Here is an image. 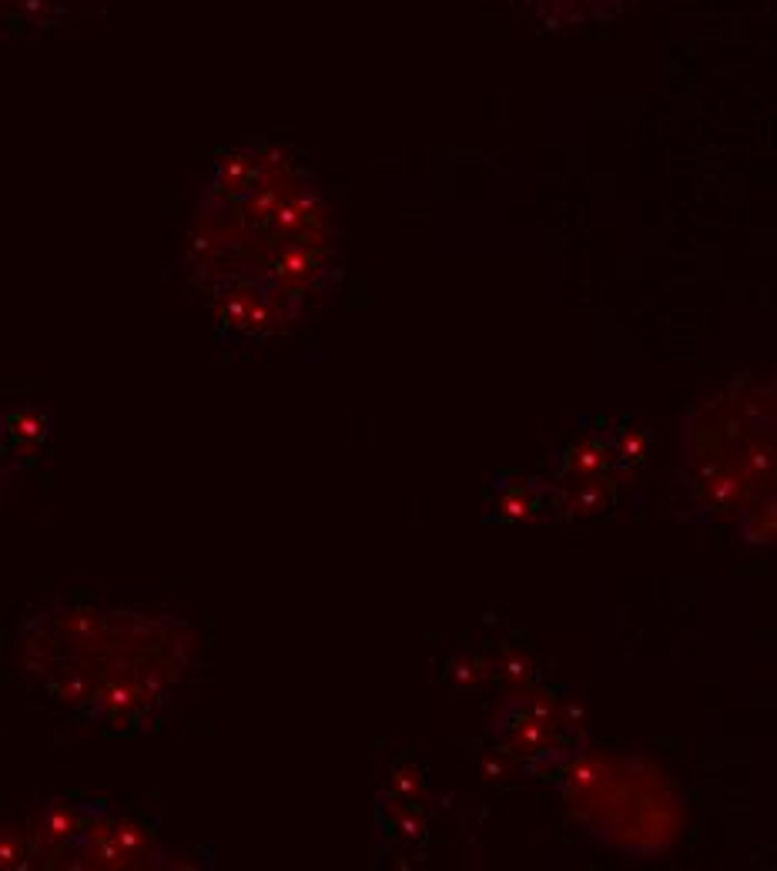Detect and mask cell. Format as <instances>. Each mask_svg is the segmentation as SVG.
Masks as SVG:
<instances>
[{"instance_id":"1","label":"cell","mask_w":777,"mask_h":871,"mask_svg":"<svg viewBox=\"0 0 777 871\" xmlns=\"http://www.w3.org/2000/svg\"><path fill=\"white\" fill-rule=\"evenodd\" d=\"M382 828L396 848H419L426 838V818H422L419 804H409L386 791H382Z\"/></svg>"},{"instance_id":"2","label":"cell","mask_w":777,"mask_h":871,"mask_svg":"<svg viewBox=\"0 0 777 871\" xmlns=\"http://www.w3.org/2000/svg\"><path fill=\"white\" fill-rule=\"evenodd\" d=\"M613 463V446L600 436L577 439L567 453H563V476L567 480H590V476H603Z\"/></svg>"},{"instance_id":"3","label":"cell","mask_w":777,"mask_h":871,"mask_svg":"<svg viewBox=\"0 0 777 871\" xmlns=\"http://www.w3.org/2000/svg\"><path fill=\"white\" fill-rule=\"evenodd\" d=\"M386 794H396V798L409 801V804H426L429 801V781L426 771L419 768L412 758H396L386 771Z\"/></svg>"},{"instance_id":"4","label":"cell","mask_w":777,"mask_h":871,"mask_svg":"<svg viewBox=\"0 0 777 871\" xmlns=\"http://www.w3.org/2000/svg\"><path fill=\"white\" fill-rule=\"evenodd\" d=\"M613 506V483L603 476H590V480H577V490L570 493L567 500V510H573L577 516H593V513H603Z\"/></svg>"},{"instance_id":"5","label":"cell","mask_w":777,"mask_h":871,"mask_svg":"<svg viewBox=\"0 0 777 871\" xmlns=\"http://www.w3.org/2000/svg\"><path fill=\"white\" fill-rule=\"evenodd\" d=\"M496 520H533L536 510H540V496L533 493L530 483H516L506 486V490L496 496Z\"/></svg>"},{"instance_id":"6","label":"cell","mask_w":777,"mask_h":871,"mask_svg":"<svg viewBox=\"0 0 777 871\" xmlns=\"http://www.w3.org/2000/svg\"><path fill=\"white\" fill-rule=\"evenodd\" d=\"M613 456L620 459L623 466H640L650 453V433L644 426H620L617 439H613Z\"/></svg>"},{"instance_id":"7","label":"cell","mask_w":777,"mask_h":871,"mask_svg":"<svg viewBox=\"0 0 777 871\" xmlns=\"http://www.w3.org/2000/svg\"><path fill=\"white\" fill-rule=\"evenodd\" d=\"M81 831V818L74 815L71 804H54L51 811H47L44 818V838L51 841V845H61V841L74 838Z\"/></svg>"},{"instance_id":"8","label":"cell","mask_w":777,"mask_h":871,"mask_svg":"<svg viewBox=\"0 0 777 871\" xmlns=\"http://www.w3.org/2000/svg\"><path fill=\"white\" fill-rule=\"evenodd\" d=\"M493 670H496V677H500L503 684L520 687V691H530V687L536 684V664L530 657H523V654H506Z\"/></svg>"},{"instance_id":"9","label":"cell","mask_w":777,"mask_h":871,"mask_svg":"<svg viewBox=\"0 0 777 871\" xmlns=\"http://www.w3.org/2000/svg\"><path fill=\"white\" fill-rule=\"evenodd\" d=\"M446 681L449 684H456L459 691H479V687H483V681H486V667L479 664V660H473V657H459V660H449L446 664Z\"/></svg>"},{"instance_id":"10","label":"cell","mask_w":777,"mask_h":871,"mask_svg":"<svg viewBox=\"0 0 777 871\" xmlns=\"http://www.w3.org/2000/svg\"><path fill=\"white\" fill-rule=\"evenodd\" d=\"M11 426H14V433L21 436V439H41V436L47 433V419H44V416H37V413H21V416H14V419H11Z\"/></svg>"},{"instance_id":"11","label":"cell","mask_w":777,"mask_h":871,"mask_svg":"<svg viewBox=\"0 0 777 871\" xmlns=\"http://www.w3.org/2000/svg\"><path fill=\"white\" fill-rule=\"evenodd\" d=\"M510 768H513V761H510V754H506V751H493V754H486V758H483V778L489 784L506 781Z\"/></svg>"}]
</instances>
